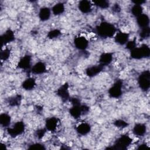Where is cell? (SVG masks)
<instances>
[{"instance_id": "obj_12", "label": "cell", "mask_w": 150, "mask_h": 150, "mask_svg": "<svg viewBox=\"0 0 150 150\" xmlns=\"http://www.w3.org/2000/svg\"><path fill=\"white\" fill-rule=\"evenodd\" d=\"M59 122V120L56 117H50L46 119L45 122V127L47 130L53 132L56 129V128Z\"/></svg>"}, {"instance_id": "obj_33", "label": "cell", "mask_w": 150, "mask_h": 150, "mask_svg": "<svg viewBox=\"0 0 150 150\" xmlns=\"http://www.w3.org/2000/svg\"><path fill=\"white\" fill-rule=\"evenodd\" d=\"M136 45H137V44H136V41L135 39L133 40L128 41L126 43V48L131 51V50H132L136 47Z\"/></svg>"}, {"instance_id": "obj_23", "label": "cell", "mask_w": 150, "mask_h": 150, "mask_svg": "<svg viewBox=\"0 0 150 150\" xmlns=\"http://www.w3.org/2000/svg\"><path fill=\"white\" fill-rule=\"evenodd\" d=\"M65 9L64 5L62 2L55 4L52 8V11L54 15H59L62 14Z\"/></svg>"}, {"instance_id": "obj_6", "label": "cell", "mask_w": 150, "mask_h": 150, "mask_svg": "<svg viewBox=\"0 0 150 150\" xmlns=\"http://www.w3.org/2000/svg\"><path fill=\"white\" fill-rule=\"evenodd\" d=\"M25 125L23 121H18L11 128H7L8 133L12 137H16L21 135L25 131Z\"/></svg>"}, {"instance_id": "obj_37", "label": "cell", "mask_w": 150, "mask_h": 150, "mask_svg": "<svg viewBox=\"0 0 150 150\" xmlns=\"http://www.w3.org/2000/svg\"><path fill=\"white\" fill-rule=\"evenodd\" d=\"M132 2L134 4V5H141L142 4L145 3L146 2L145 0H133Z\"/></svg>"}, {"instance_id": "obj_24", "label": "cell", "mask_w": 150, "mask_h": 150, "mask_svg": "<svg viewBox=\"0 0 150 150\" xmlns=\"http://www.w3.org/2000/svg\"><path fill=\"white\" fill-rule=\"evenodd\" d=\"M11 121V116L6 113H2L0 115V124L2 127H8Z\"/></svg>"}, {"instance_id": "obj_21", "label": "cell", "mask_w": 150, "mask_h": 150, "mask_svg": "<svg viewBox=\"0 0 150 150\" xmlns=\"http://www.w3.org/2000/svg\"><path fill=\"white\" fill-rule=\"evenodd\" d=\"M51 11L48 7L41 8L39 12V17L42 21H46L48 20L50 16Z\"/></svg>"}, {"instance_id": "obj_22", "label": "cell", "mask_w": 150, "mask_h": 150, "mask_svg": "<svg viewBox=\"0 0 150 150\" xmlns=\"http://www.w3.org/2000/svg\"><path fill=\"white\" fill-rule=\"evenodd\" d=\"M36 86L35 79L32 77H29L26 79L22 84V87L26 90H33Z\"/></svg>"}, {"instance_id": "obj_3", "label": "cell", "mask_w": 150, "mask_h": 150, "mask_svg": "<svg viewBox=\"0 0 150 150\" xmlns=\"http://www.w3.org/2000/svg\"><path fill=\"white\" fill-rule=\"evenodd\" d=\"M132 138L127 135H121L120 138H118L115 142V144L112 148L114 149H125L128 146H129L132 143Z\"/></svg>"}, {"instance_id": "obj_31", "label": "cell", "mask_w": 150, "mask_h": 150, "mask_svg": "<svg viewBox=\"0 0 150 150\" xmlns=\"http://www.w3.org/2000/svg\"><path fill=\"white\" fill-rule=\"evenodd\" d=\"M114 124L115 127L120 128H124L127 127L128 125V123L123 120H117L114 121Z\"/></svg>"}, {"instance_id": "obj_20", "label": "cell", "mask_w": 150, "mask_h": 150, "mask_svg": "<svg viewBox=\"0 0 150 150\" xmlns=\"http://www.w3.org/2000/svg\"><path fill=\"white\" fill-rule=\"evenodd\" d=\"M91 130V126L87 122H82L76 128L77 132L81 135H85L87 134Z\"/></svg>"}, {"instance_id": "obj_13", "label": "cell", "mask_w": 150, "mask_h": 150, "mask_svg": "<svg viewBox=\"0 0 150 150\" xmlns=\"http://www.w3.org/2000/svg\"><path fill=\"white\" fill-rule=\"evenodd\" d=\"M30 64L31 56L29 55H25L19 60L17 67L21 69L27 70L30 67Z\"/></svg>"}, {"instance_id": "obj_11", "label": "cell", "mask_w": 150, "mask_h": 150, "mask_svg": "<svg viewBox=\"0 0 150 150\" xmlns=\"http://www.w3.org/2000/svg\"><path fill=\"white\" fill-rule=\"evenodd\" d=\"M104 67V66H103L101 64H99L98 65L88 67L86 70V73L88 77H92L96 76L98 74H99L103 70Z\"/></svg>"}, {"instance_id": "obj_30", "label": "cell", "mask_w": 150, "mask_h": 150, "mask_svg": "<svg viewBox=\"0 0 150 150\" xmlns=\"http://www.w3.org/2000/svg\"><path fill=\"white\" fill-rule=\"evenodd\" d=\"M61 35V32L59 29H53L49 31L47 33L48 38L50 39H53L59 37Z\"/></svg>"}, {"instance_id": "obj_16", "label": "cell", "mask_w": 150, "mask_h": 150, "mask_svg": "<svg viewBox=\"0 0 150 150\" xmlns=\"http://www.w3.org/2000/svg\"><path fill=\"white\" fill-rule=\"evenodd\" d=\"M79 9L83 13H88L91 11V2L87 0H82L79 4Z\"/></svg>"}, {"instance_id": "obj_1", "label": "cell", "mask_w": 150, "mask_h": 150, "mask_svg": "<svg viewBox=\"0 0 150 150\" xmlns=\"http://www.w3.org/2000/svg\"><path fill=\"white\" fill-rule=\"evenodd\" d=\"M96 31L98 35L102 38H111L115 33L116 28L110 23L103 22L97 26Z\"/></svg>"}, {"instance_id": "obj_8", "label": "cell", "mask_w": 150, "mask_h": 150, "mask_svg": "<svg viewBox=\"0 0 150 150\" xmlns=\"http://www.w3.org/2000/svg\"><path fill=\"white\" fill-rule=\"evenodd\" d=\"M57 95L62 99L64 102L67 101L70 98V94L69 92V84L67 83H65L62 85L56 91Z\"/></svg>"}, {"instance_id": "obj_4", "label": "cell", "mask_w": 150, "mask_h": 150, "mask_svg": "<svg viewBox=\"0 0 150 150\" xmlns=\"http://www.w3.org/2000/svg\"><path fill=\"white\" fill-rule=\"evenodd\" d=\"M89 111V107L86 105L79 104L74 105L69 110L70 114L75 119H77L80 117L82 114H86Z\"/></svg>"}, {"instance_id": "obj_27", "label": "cell", "mask_w": 150, "mask_h": 150, "mask_svg": "<svg viewBox=\"0 0 150 150\" xmlns=\"http://www.w3.org/2000/svg\"><path fill=\"white\" fill-rule=\"evenodd\" d=\"M93 3L94 5L96 6L101 8V9H106L109 7L110 4L109 2L105 0H97V1H94Z\"/></svg>"}, {"instance_id": "obj_29", "label": "cell", "mask_w": 150, "mask_h": 150, "mask_svg": "<svg viewBox=\"0 0 150 150\" xmlns=\"http://www.w3.org/2000/svg\"><path fill=\"white\" fill-rule=\"evenodd\" d=\"M10 55H11V50L9 49L6 48L3 49L1 52V56H0L1 60L5 61L8 60L10 57Z\"/></svg>"}, {"instance_id": "obj_15", "label": "cell", "mask_w": 150, "mask_h": 150, "mask_svg": "<svg viewBox=\"0 0 150 150\" xmlns=\"http://www.w3.org/2000/svg\"><path fill=\"white\" fill-rule=\"evenodd\" d=\"M46 70V66L43 62H39L35 64L31 69L32 73L35 74H40L44 73Z\"/></svg>"}, {"instance_id": "obj_36", "label": "cell", "mask_w": 150, "mask_h": 150, "mask_svg": "<svg viewBox=\"0 0 150 150\" xmlns=\"http://www.w3.org/2000/svg\"><path fill=\"white\" fill-rule=\"evenodd\" d=\"M112 10L115 12H119L121 11L120 6L118 4H115L112 7Z\"/></svg>"}, {"instance_id": "obj_18", "label": "cell", "mask_w": 150, "mask_h": 150, "mask_svg": "<svg viewBox=\"0 0 150 150\" xmlns=\"http://www.w3.org/2000/svg\"><path fill=\"white\" fill-rule=\"evenodd\" d=\"M112 53H104L101 54L99 59V64L104 66L109 64L112 60Z\"/></svg>"}, {"instance_id": "obj_9", "label": "cell", "mask_w": 150, "mask_h": 150, "mask_svg": "<svg viewBox=\"0 0 150 150\" xmlns=\"http://www.w3.org/2000/svg\"><path fill=\"white\" fill-rule=\"evenodd\" d=\"M14 40H15V35L11 29H8L6 30L5 32H4L1 36V46L3 47L4 46L13 41Z\"/></svg>"}, {"instance_id": "obj_28", "label": "cell", "mask_w": 150, "mask_h": 150, "mask_svg": "<svg viewBox=\"0 0 150 150\" xmlns=\"http://www.w3.org/2000/svg\"><path fill=\"white\" fill-rule=\"evenodd\" d=\"M150 35V28L149 26L145 27L141 29V30L139 33V36L141 39H145L149 38Z\"/></svg>"}, {"instance_id": "obj_2", "label": "cell", "mask_w": 150, "mask_h": 150, "mask_svg": "<svg viewBox=\"0 0 150 150\" xmlns=\"http://www.w3.org/2000/svg\"><path fill=\"white\" fill-rule=\"evenodd\" d=\"M131 56L135 59H141L148 57L150 54V49L148 45H142L139 47H135L131 51Z\"/></svg>"}, {"instance_id": "obj_38", "label": "cell", "mask_w": 150, "mask_h": 150, "mask_svg": "<svg viewBox=\"0 0 150 150\" xmlns=\"http://www.w3.org/2000/svg\"><path fill=\"white\" fill-rule=\"evenodd\" d=\"M148 146L146 145V144H141L139 146V147L138 148V149H144L145 148H148Z\"/></svg>"}, {"instance_id": "obj_17", "label": "cell", "mask_w": 150, "mask_h": 150, "mask_svg": "<svg viewBox=\"0 0 150 150\" xmlns=\"http://www.w3.org/2000/svg\"><path fill=\"white\" fill-rule=\"evenodd\" d=\"M137 22L138 26L142 28L149 26V19L147 15L141 14L140 16H138L137 18Z\"/></svg>"}, {"instance_id": "obj_25", "label": "cell", "mask_w": 150, "mask_h": 150, "mask_svg": "<svg viewBox=\"0 0 150 150\" xmlns=\"http://www.w3.org/2000/svg\"><path fill=\"white\" fill-rule=\"evenodd\" d=\"M22 100V96L19 94L15 95L9 98L8 104L11 107H16L20 105Z\"/></svg>"}, {"instance_id": "obj_14", "label": "cell", "mask_w": 150, "mask_h": 150, "mask_svg": "<svg viewBox=\"0 0 150 150\" xmlns=\"http://www.w3.org/2000/svg\"><path fill=\"white\" fill-rule=\"evenodd\" d=\"M128 38H129L128 33L125 32H119L115 36L114 39L116 43L120 45H123L127 43V42L128 41Z\"/></svg>"}, {"instance_id": "obj_34", "label": "cell", "mask_w": 150, "mask_h": 150, "mask_svg": "<svg viewBox=\"0 0 150 150\" xmlns=\"http://www.w3.org/2000/svg\"><path fill=\"white\" fill-rule=\"evenodd\" d=\"M46 128H41L39 129H38L36 131L35 133V135L36 136V137L39 139H41L45 134L46 132Z\"/></svg>"}, {"instance_id": "obj_26", "label": "cell", "mask_w": 150, "mask_h": 150, "mask_svg": "<svg viewBox=\"0 0 150 150\" xmlns=\"http://www.w3.org/2000/svg\"><path fill=\"white\" fill-rule=\"evenodd\" d=\"M142 12H143V8L141 5H134L131 8L132 14L137 18L140 16L141 14H142Z\"/></svg>"}, {"instance_id": "obj_32", "label": "cell", "mask_w": 150, "mask_h": 150, "mask_svg": "<svg viewBox=\"0 0 150 150\" xmlns=\"http://www.w3.org/2000/svg\"><path fill=\"white\" fill-rule=\"evenodd\" d=\"M29 149H45V147L44 145L40 143H35L33 144H32L29 147Z\"/></svg>"}, {"instance_id": "obj_7", "label": "cell", "mask_w": 150, "mask_h": 150, "mask_svg": "<svg viewBox=\"0 0 150 150\" xmlns=\"http://www.w3.org/2000/svg\"><path fill=\"white\" fill-rule=\"evenodd\" d=\"M122 81L118 79L114 83L112 86L110 87L108 90V94L110 97L112 98H119L122 93Z\"/></svg>"}, {"instance_id": "obj_10", "label": "cell", "mask_w": 150, "mask_h": 150, "mask_svg": "<svg viewBox=\"0 0 150 150\" xmlns=\"http://www.w3.org/2000/svg\"><path fill=\"white\" fill-rule=\"evenodd\" d=\"M74 44L77 49L83 50H85L87 47L88 45V42L85 37L79 36L74 38Z\"/></svg>"}, {"instance_id": "obj_5", "label": "cell", "mask_w": 150, "mask_h": 150, "mask_svg": "<svg viewBox=\"0 0 150 150\" xmlns=\"http://www.w3.org/2000/svg\"><path fill=\"white\" fill-rule=\"evenodd\" d=\"M138 84L143 91H147L150 87V72L148 70L142 72L138 77Z\"/></svg>"}, {"instance_id": "obj_19", "label": "cell", "mask_w": 150, "mask_h": 150, "mask_svg": "<svg viewBox=\"0 0 150 150\" xmlns=\"http://www.w3.org/2000/svg\"><path fill=\"white\" fill-rule=\"evenodd\" d=\"M146 125L142 123L136 124L132 129L134 135L137 136H143L146 132Z\"/></svg>"}, {"instance_id": "obj_35", "label": "cell", "mask_w": 150, "mask_h": 150, "mask_svg": "<svg viewBox=\"0 0 150 150\" xmlns=\"http://www.w3.org/2000/svg\"><path fill=\"white\" fill-rule=\"evenodd\" d=\"M69 100L71 103L73 105H79V104H81L80 103V101L78 98H75V97H73V98H70V97Z\"/></svg>"}]
</instances>
